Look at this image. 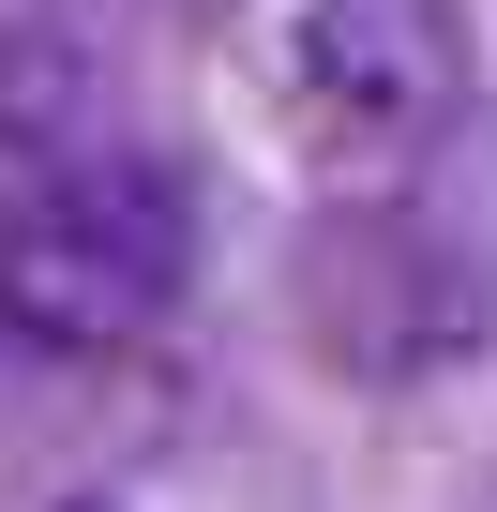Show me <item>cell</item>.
I'll return each instance as SVG.
<instances>
[{
  "mask_svg": "<svg viewBox=\"0 0 497 512\" xmlns=\"http://www.w3.org/2000/svg\"><path fill=\"white\" fill-rule=\"evenodd\" d=\"M106 151V91H91V46L61 16H16L0 31V196H31L46 166Z\"/></svg>",
  "mask_w": 497,
  "mask_h": 512,
  "instance_id": "obj_3",
  "label": "cell"
},
{
  "mask_svg": "<svg viewBox=\"0 0 497 512\" xmlns=\"http://www.w3.org/2000/svg\"><path fill=\"white\" fill-rule=\"evenodd\" d=\"M467 61H482L467 0H302L272 46V91H287V136L332 196H392L467 121Z\"/></svg>",
  "mask_w": 497,
  "mask_h": 512,
  "instance_id": "obj_2",
  "label": "cell"
},
{
  "mask_svg": "<svg viewBox=\"0 0 497 512\" xmlns=\"http://www.w3.org/2000/svg\"><path fill=\"white\" fill-rule=\"evenodd\" d=\"M196 287V196L166 151H76L31 196H0V332L31 347H151Z\"/></svg>",
  "mask_w": 497,
  "mask_h": 512,
  "instance_id": "obj_1",
  "label": "cell"
}]
</instances>
